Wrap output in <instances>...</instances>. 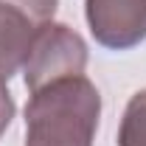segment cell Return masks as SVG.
<instances>
[{
    "label": "cell",
    "instance_id": "cell-1",
    "mask_svg": "<svg viewBox=\"0 0 146 146\" xmlns=\"http://www.w3.org/2000/svg\"><path fill=\"white\" fill-rule=\"evenodd\" d=\"M101 96L90 79L65 76L31 93L25 107V146H93Z\"/></svg>",
    "mask_w": 146,
    "mask_h": 146
},
{
    "label": "cell",
    "instance_id": "cell-2",
    "mask_svg": "<svg viewBox=\"0 0 146 146\" xmlns=\"http://www.w3.org/2000/svg\"><path fill=\"white\" fill-rule=\"evenodd\" d=\"M87 65V45L84 39L70 31L68 25L59 23H45L36 31L31 51L23 62L25 73V87L34 93L45 84L65 76H82Z\"/></svg>",
    "mask_w": 146,
    "mask_h": 146
},
{
    "label": "cell",
    "instance_id": "cell-3",
    "mask_svg": "<svg viewBox=\"0 0 146 146\" xmlns=\"http://www.w3.org/2000/svg\"><path fill=\"white\" fill-rule=\"evenodd\" d=\"M87 23L104 48L124 51L146 39V0H87Z\"/></svg>",
    "mask_w": 146,
    "mask_h": 146
},
{
    "label": "cell",
    "instance_id": "cell-4",
    "mask_svg": "<svg viewBox=\"0 0 146 146\" xmlns=\"http://www.w3.org/2000/svg\"><path fill=\"white\" fill-rule=\"evenodd\" d=\"M39 28L42 23H36L28 11H23L9 0H0V79L3 82H9L23 68Z\"/></svg>",
    "mask_w": 146,
    "mask_h": 146
},
{
    "label": "cell",
    "instance_id": "cell-5",
    "mask_svg": "<svg viewBox=\"0 0 146 146\" xmlns=\"http://www.w3.org/2000/svg\"><path fill=\"white\" fill-rule=\"evenodd\" d=\"M118 146H146V90L129 98L118 129Z\"/></svg>",
    "mask_w": 146,
    "mask_h": 146
},
{
    "label": "cell",
    "instance_id": "cell-6",
    "mask_svg": "<svg viewBox=\"0 0 146 146\" xmlns=\"http://www.w3.org/2000/svg\"><path fill=\"white\" fill-rule=\"evenodd\" d=\"M9 3L20 6V9H23V11H28L36 23H42V25H45V23H51V17H54L56 3H59V0H9Z\"/></svg>",
    "mask_w": 146,
    "mask_h": 146
},
{
    "label": "cell",
    "instance_id": "cell-7",
    "mask_svg": "<svg viewBox=\"0 0 146 146\" xmlns=\"http://www.w3.org/2000/svg\"><path fill=\"white\" fill-rule=\"evenodd\" d=\"M3 90H6V82H3V79H0V93H3Z\"/></svg>",
    "mask_w": 146,
    "mask_h": 146
}]
</instances>
